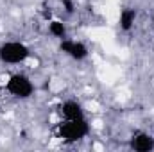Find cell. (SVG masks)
<instances>
[{"label":"cell","mask_w":154,"mask_h":152,"mask_svg":"<svg viewBox=\"0 0 154 152\" xmlns=\"http://www.w3.org/2000/svg\"><path fill=\"white\" fill-rule=\"evenodd\" d=\"M31 56V48L22 41H4L0 45V61L5 65H22Z\"/></svg>","instance_id":"cell-2"},{"label":"cell","mask_w":154,"mask_h":152,"mask_svg":"<svg viewBox=\"0 0 154 152\" xmlns=\"http://www.w3.org/2000/svg\"><path fill=\"white\" fill-rule=\"evenodd\" d=\"M61 114L63 120H81L84 118V109L77 100H66L61 104Z\"/></svg>","instance_id":"cell-6"},{"label":"cell","mask_w":154,"mask_h":152,"mask_svg":"<svg viewBox=\"0 0 154 152\" xmlns=\"http://www.w3.org/2000/svg\"><path fill=\"white\" fill-rule=\"evenodd\" d=\"M88 122L86 118H81V120H63L59 125H57V136L66 141V143H75L81 141L88 136Z\"/></svg>","instance_id":"cell-1"},{"label":"cell","mask_w":154,"mask_h":152,"mask_svg":"<svg viewBox=\"0 0 154 152\" xmlns=\"http://www.w3.org/2000/svg\"><path fill=\"white\" fill-rule=\"evenodd\" d=\"M59 50H61L65 56L72 57L74 61H84V59L88 57V54H90L88 47H86L82 41H75V39H70V38L61 39Z\"/></svg>","instance_id":"cell-4"},{"label":"cell","mask_w":154,"mask_h":152,"mask_svg":"<svg viewBox=\"0 0 154 152\" xmlns=\"http://www.w3.org/2000/svg\"><path fill=\"white\" fill-rule=\"evenodd\" d=\"M61 4L65 5V11H66V13H74V4H72V0H61Z\"/></svg>","instance_id":"cell-9"},{"label":"cell","mask_w":154,"mask_h":152,"mask_svg":"<svg viewBox=\"0 0 154 152\" xmlns=\"http://www.w3.org/2000/svg\"><path fill=\"white\" fill-rule=\"evenodd\" d=\"M129 147L136 152H149L154 150V136L149 132H143V131H138L131 136L129 140Z\"/></svg>","instance_id":"cell-5"},{"label":"cell","mask_w":154,"mask_h":152,"mask_svg":"<svg viewBox=\"0 0 154 152\" xmlns=\"http://www.w3.org/2000/svg\"><path fill=\"white\" fill-rule=\"evenodd\" d=\"M5 90L14 99H29L34 93V84L23 74H13L5 82Z\"/></svg>","instance_id":"cell-3"},{"label":"cell","mask_w":154,"mask_h":152,"mask_svg":"<svg viewBox=\"0 0 154 152\" xmlns=\"http://www.w3.org/2000/svg\"><path fill=\"white\" fill-rule=\"evenodd\" d=\"M48 32H50L54 38H57L59 41L65 39V38H68V32H66L65 23L59 22V20H52V22H48Z\"/></svg>","instance_id":"cell-8"},{"label":"cell","mask_w":154,"mask_h":152,"mask_svg":"<svg viewBox=\"0 0 154 152\" xmlns=\"http://www.w3.org/2000/svg\"><path fill=\"white\" fill-rule=\"evenodd\" d=\"M152 23H154V16H152Z\"/></svg>","instance_id":"cell-10"},{"label":"cell","mask_w":154,"mask_h":152,"mask_svg":"<svg viewBox=\"0 0 154 152\" xmlns=\"http://www.w3.org/2000/svg\"><path fill=\"white\" fill-rule=\"evenodd\" d=\"M136 16H138L136 9H131V7H125V9H122V13H120V18H118L120 31H124V32H129V31L134 27Z\"/></svg>","instance_id":"cell-7"}]
</instances>
